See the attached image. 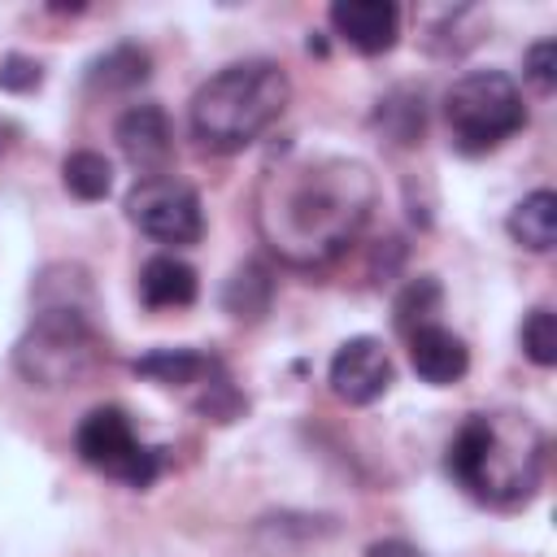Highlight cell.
<instances>
[{"mask_svg": "<svg viewBox=\"0 0 557 557\" xmlns=\"http://www.w3.org/2000/svg\"><path fill=\"white\" fill-rule=\"evenodd\" d=\"M379 205L374 170L357 157L313 152L270 165L252 196L257 235L292 270H326L366 231Z\"/></svg>", "mask_w": 557, "mask_h": 557, "instance_id": "1", "label": "cell"}, {"mask_svg": "<svg viewBox=\"0 0 557 557\" xmlns=\"http://www.w3.org/2000/svg\"><path fill=\"white\" fill-rule=\"evenodd\" d=\"M196 292H200L196 270L174 252L148 257L144 270H139V296H144L148 309H183V305L196 300Z\"/></svg>", "mask_w": 557, "mask_h": 557, "instance_id": "15", "label": "cell"}, {"mask_svg": "<svg viewBox=\"0 0 557 557\" xmlns=\"http://www.w3.org/2000/svg\"><path fill=\"white\" fill-rule=\"evenodd\" d=\"M548 435L527 413H470L448 444L453 479L483 505L518 509L544 483Z\"/></svg>", "mask_w": 557, "mask_h": 557, "instance_id": "2", "label": "cell"}, {"mask_svg": "<svg viewBox=\"0 0 557 557\" xmlns=\"http://www.w3.org/2000/svg\"><path fill=\"white\" fill-rule=\"evenodd\" d=\"M196 413L205 422H235L244 413V396L235 392V383L222 374V366L205 379V396H196Z\"/></svg>", "mask_w": 557, "mask_h": 557, "instance_id": "23", "label": "cell"}, {"mask_svg": "<svg viewBox=\"0 0 557 557\" xmlns=\"http://www.w3.org/2000/svg\"><path fill=\"white\" fill-rule=\"evenodd\" d=\"M518 344H522V357L540 370L557 366V318L548 305H535L527 318H522V331H518Z\"/></svg>", "mask_w": 557, "mask_h": 557, "instance_id": "22", "label": "cell"}, {"mask_svg": "<svg viewBox=\"0 0 557 557\" xmlns=\"http://www.w3.org/2000/svg\"><path fill=\"white\" fill-rule=\"evenodd\" d=\"M331 26L361 57H379V52H392L400 39V9L392 0H335Z\"/></svg>", "mask_w": 557, "mask_h": 557, "instance_id": "10", "label": "cell"}, {"mask_svg": "<svg viewBox=\"0 0 557 557\" xmlns=\"http://www.w3.org/2000/svg\"><path fill=\"white\" fill-rule=\"evenodd\" d=\"M74 453L91 466V470H104L113 479H122L126 487L144 492L152 487V479L161 474V448H148L139 444L126 409L117 405H100L91 409L78 431H74Z\"/></svg>", "mask_w": 557, "mask_h": 557, "instance_id": "6", "label": "cell"}, {"mask_svg": "<svg viewBox=\"0 0 557 557\" xmlns=\"http://www.w3.org/2000/svg\"><path fill=\"white\" fill-rule=\"evenodd\" d=\"M505 231L518 248L527 252H548L557 244V196L548 187H535L531 196H522L509 218H505Z\"/></svg>", "mask_w": 557, "mask_h": 557, "instance_id": "17", "label": "cell"}, {"mask_svg": "<svg viewBox=\"0 0 557 557\" xmlns=\"http://www.w3.org/2000/svg\"><path fill=\"white\" fill-rule=\"evenodd\" d=\"M35 309H74L96 318V283L78 261H48L35 274Z\"/></svg>", "mask_w": 557, "mask_h": 557, "instance_id": "14", "label": "cell"}, {"mask_svg": "<svg viewBox=\"0 0 557 557\" xmlns=\"http://www.w3.org/2000/svg\"><path fill=\"white\" fill-rule=\"evenodd\" d=\"M44 83V65L35 57H22V52H9L0 61V87L4 91H35Z\"/></svg>", "mask_w": 557, "mask_h": 557, "instance_id": "26", "label": "cell"}, {"mask_svg": "<svg viewBox=\"0 0 557 557\" xmlns=\"http://www.w3.org/2000/svg\"><path fill=\"white\" fill-rule=\"evenodd\" d=\"M152 78V52L144 44H113L87 65L91 91H135Z\"/></svg>", "mask_w": 557, "mask_h": 557, "instance_id": "18", "label": "cell"}, {"mask_svg": "<svg viewBox=\"0 0 557 557\" xmlns=\"http://www.w3.org/2000/svg\"><path fill=\"white\" fill-rule=\"evenodd\" d=\"M104 366V339L91 313L35 309L30 326L13 344V370L30 387H78Z\"/></svg>", "mask_w": 557, "mask_h": 557, "instance_id": "4", "label": "cell"}, {"mask_svg": "<svg viewBox=\"0 0 557 557\" xmlns=\"http://www.w3.org/2000/svg\"><path fill=\"white\" fill-rule=\"evenodd\" d=\"M126 218L157 244H196L205 235V209L191 183L174 178V174H152V178H135V187L126 191Z\"/></svg>", "mask_w": 557, "mask_h": 557, "instance_id": "7", "label": "cell"}, {"mask_svg": "<svg viewBox=\"0 0 557 557\" xmlns=\"http://www.w3.org/2000/svg\"><path fill=\"white\" fill-rule=\"evenodd\" d=\"M331 392L344 405H370L392 387V357L383 348V339L374 335H352L335 348L331 370H326Z\"/></svg>", "mask_w": 557, "mask_h": 557, "instance_id": "8", "label": "cell"}, {"mask_svg": "<svg viewBox=\"0 0 557 557\" xmlns=\"http://www.w3.org/2000/svg\"><path fill=\"white\" fill-rule=\"evenodd\" d=\"M522 78L535 87V91H553L557 87V44L553 39H535L527 52H522Z\"/></svg>", "mask_w": 557, "mask_h": 557, "instance_id": "25", "label": "cell"}, {"mask_svg": "<svg viewBox=\"0 0 557 557\" xmlns=\"http://www.w3.org/2000/svg\"><path fill=\"white\" fill-rule=\"evenodd\" d=\"M0 152H4V126H0Z\"/></svg>", "mask_w": 557, "mask_h": 557, "instance_id": "28", "label": "cell"}, {"mask_svg": "<svg viewBox=\"0 0 557 557\" xmlns=\"http://www.w3.org/2000/svg\"><path fill=\"white\" fill-rule=\"evenodd\" d=\"M370 126L392 144V148H413L426 135V91L413 83H400L383 91L370 109Z\"/></svg>", "mask_w": 557, "mask_h": 557, "instance_id": "13", "label": "cell"}, {"mask_svg": "<svg viewBox=\"0 0 557 557\" xmlns=\"http://www.w3.org/2000/svg\"><path fill=\"white\" fill-rule=\"evenodd\" d=\"M479 9H470V4H457V9H440L435 13V22L426 26V48L431 52H440V57H453V52H466L470 48V39L461 35V22H470Z\"/></svg>", "mask_w": 557, "mask_h": 557, "instance_id": "24", "label": "cell"}, {"mask_svg": "<svg viewBox=\"0 0 557 557\" xmlns=\"http://www.w3.org/2000/svg\"><path fill=\"white\" fill-rule=\"evenodd\" d=\"M131 370L157 387H187V383H205L218 370V361L196 348H152V352L135 357Z\"/></svg>", "mask_w": 557, "mask_h": 557, "instance_id": "19", "label": "cell"}, {"mask_svg": "<svg viewBox=\"0 0 557 557\" xmlns=\"http://www.w3.org/2000/svg\"><path fill=\"white\" fill-rule=\"evenodd\" d=\"M222 309L235 322H261L274 309V270L265 261H239L222 283Z\"/></svg>", "mask_w": 557, "mask_h": 557, "instance_id": "16", "label": "cell"}, {"mask_svg": "<svg viewBox=\"0 0 557 557\" xmlns=\"http://www.w3.org/2000/svg\"><path fill=\"white\" fill-rule=\"evenodd\" d=\"M61 178L70 187V196L78 200H104L109 187H113V165L104 152H91V148H78L61 161Z\"/></svg>", "mask_w": 557, "mask_h": 557, "instance_id": "21", "label": "cell"}, {"mask_svg": "<svg viewBox=\"0 0 557 557\" xmlns=\"http://www.w3.org/2000/svg\"><path fill=\"white\" fill-rule=\"evenodd\" d=\"M292 100V78L278 61L252 57L218 70L191 96L187 122L200 148L209 152H244L261 131L278 122Z\"/></svg>", "mask_w": 557, "mask_h": 557, "instance_id": "3", "label": "cell"}, {"mask_svg": "<svg viewBox=\"0 0 557 557\" xmlns=\"http://www.w3.org/2000/svg\"><path fill=\"white\" fill-rule=\"evenodd\" d=\"M440 305H444L440 278H435V274H418V278H409V283L396 292V300H392V322H396V331L409 339L413 331H422V326L435 322Z\"/></svg>", "mask_w": 557, "mask_h": 557, "instance_id": "20", "label": "cell"}, {"mask_svg": "<svg viewBox=\"0 0 557 557\" xmlns=\"http://www.w3.org/2000/svg\"><path fill=\"white\" fill-rule=\"evenodd\" d=\"M366 557H426L418 544H409V540H400V535H387V540H374L370 548H366Z\"/></svg>", "mask_w": 557, "mask_h": 557, "instance_id": "27", "label": "cell"}, {"mask_svg": "<svg viewBox=\"0 0 557 557\" xmlns=\"http://www.w3.org/2000/svg\"><path fill=\"white\" fill-rule=\"evenodd\" d=\"M409 361H413V370H418L422 383L448 387V383L466 379V370H470V348H466L461 335H453L448 326L431 322V326H422V331L409 335Z\"/></svg>", "mask_w": 557, "mask_h": 557, "instance_id": "11", "label": "cell"}, {"mask_svg": "<svg viewBox=\"0 0 557 557\" xmlns=\"http://www.w3.org/2000/svg\"><path fill=\"white\" fill-rule=\"evenodd\" d=\"M113 139H117L122 157L131 161V170H139V178L165 174V165H170V157H174V126H170L165 109L152 104V100L131 104V109L117 117Z\"/></svg>", "mask_w": 557, "mask_h": 557, "instance_id": "9", "label": "cell"}, {"mask_svg": "<svg viewBox=\"0 0 557 557\" xmlns=\"http://www.w3.org/2000/svg\"><path fill=\"white\" fill-rule=\"evenodd\" d=\"M444 122L457 152L483 157L527 126V104L505 70H470L444 91Z\"/></svg>", "mask_w": 557, "mask_h": 557, "instance_id": "5", "label": "cell"}, {"mask_svg": "<svg viewBox=\"0 0 557 557\" xmlns=\"http://www.w3.org/2000/svg\"><path fill=\"white\" fill-rule=\"evenodd\" d=\"M335 531H339V522L326 518V513L283 509V513H265V518L252 522V544L270 557H292V553H305L318 540H331Z\"/></svg>", "mask_w": 557, "mask_h": 557, "instance_id": "12", "label": "cell"}]
</instances>
